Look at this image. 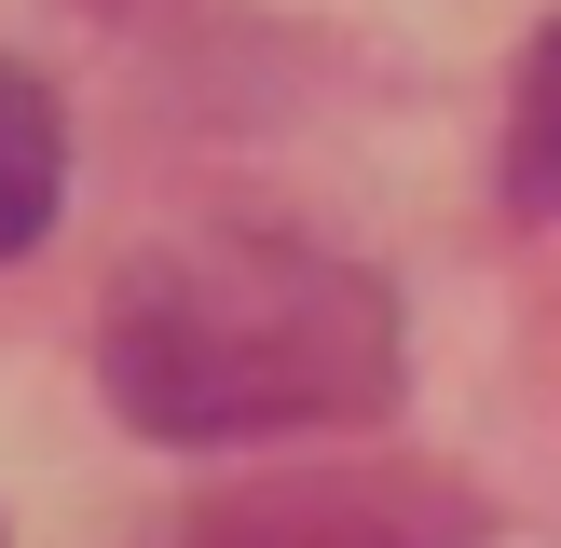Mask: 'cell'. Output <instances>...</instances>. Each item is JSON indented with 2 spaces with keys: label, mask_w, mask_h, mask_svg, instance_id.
Wrapping results in <instances>:
<instances>
[{
  "label": "cell",
  "mask_w": 561,
  "mask_h": 548,
  "mask_svg": "<svg viewBox=\"0 0 561 548\" xmlns=\"http://www.w3.org/2000/svg\"><path fill=\"white\" fill-rule=\"evenodd\" d=\"M110 411L137 438H274V425H356L398 398V301L383 274L316 261L274 233H206L124 274L96 329Z\"/></svg>",
  "instance_id": "cell-1"
},
{
  "label": "cell",
  "mask_w": 561,
  "mask_h": 548,
  "mask_svg": "<svg viewBox=\"0 0 561 548\" xmlns=\"http://www.w3.org/2000/svg\"><path fill=\"white\" fill-rule=\"evenodd\" d=\"M55 192H69V124H55V96L0 55V261H14V247H42Z\"/></svg>",
  "instance_id": "cell-2"
},
{
  "label": "cell",
  "mask_w": 561,
  "mask_h": 548,
  "mask_svg": "<svg viewBox=\"0 0 561 548\" xmlns=\"http://www.w3.org/2000/svg\"><path fill=\"white\" fill-rule=\"evenodd\" d=\"M507 206L561 219V27H535V55H520V110H507Z\"/></svg>",
  "instance_id": "cell-3"
}]
</instances>
